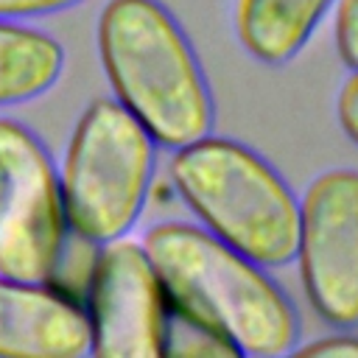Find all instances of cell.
<instances>
[{"label": "cell", "mask_w": 358, "mask_h": 358, "mask_svg": "<svg viewBox=\"0 0 358 358\" xmlns=\"http://www.w3.org/2000/svg\"><path fill=\"white\" fill-rule=\"evenodd\" d=\"M143 249L171 310L201 322L241 355L274 358L296 350V308L266 266L185 221L151 227Z\"/></svg>", "instance_id": "cell-1"}, {"label": "cell", "mask_w": 358, "mask_h": 358, "mask_svg": "<svg viewBox=\"0 0 358 358\" xmlns=\"http://www.w3.org/2000/svg\"><path fill=\"white\" fill-rule=\"evenodd\" d=\"M98 53L115 101L157 145L179 148L213 131L215 103L201 62L159 0H109L98 17Z\"/></svg>", "instance_id": "cell-2"}, {"label": "cell", "mask_w": 358, "mask_h": 358, "mask_svg": "<svg viewBox=\"0 0 358 358\" xmlns=\"http://www.w3.org/2000/svg\"><path fill=\"white\" fill-rule=\"evenodd\" d=\"M171 179L207 232L266 268L294 260L299 199L255 148L204 134L173 148Z\"/></svg>", "instance_id": "cell-3"}, {"label": "cell", "mask_w": 358, "mask_h": 358, "mask_svg": "<svg viewBox=\"0 0 358 358\" xmlns=\"http://www.w3.org/2000/svg\"><path fill=\"white\" fill-rule=\"evenodd\" d=\"M157 168V143L115 98L92 101L59 173L67 229L101 246L123 238L140 218Z\"/></svg>", "instance_id": "cell-4"}, {"label": "cell", "mask_w": 358, "mask_h": 358, "mask_svg": "<svg viewBox=\"0 0 358 358\" xmlns=\"http://www.w3.org/2000/svg\"><path fill=\"white\" fill-rule=\"evenodd\" d=\"M67 232L48 148L28 126L0 117V274L50 280L62 268Z\"/></svg>", "instance_id": "cell-5"}, {"label": "cell", "mask_w": 358, "mask_h": 358, "mask_svg": "<svg viewBox=\"0 0 358 358\" xmlns=\"http://www.w3.org/2000/svg\"><path fill=\"white\" fill-rule=\"evenodd\" d=\"M313 310L333 327H358V171L330 168L299 199L296 255Z\"/></svg>", "instance_id": "cell-6"}, {"label": "cell", "mask_w": 358, "mask_h": 358, "mask_svg": "<svg viewBox=\"0 0 358 358\" xmlns=\"http://www.w3.org/2000/svg\"><path fill=\"white\" fill-rule=\"evenodd\" d=\"M90 352L98 358H157L165 350L168 299L143 243H101L84 302Z\"/></svg>", "instance_id": "cell-7"}, {"label": "cell", "mask_w": 358, "mask_h": 358, "mask_svg": "<svg viewBox=\"0 0 358 358\" xmlns=\"http://www.w3.org/2000/svg\"><path fill=\"white\" fill-rule=\"evenodd\" d=\"M90 352L84 305L48 280L0 274V358H81Z\"/></svg>", "instance_id": "cell-8"}, {"label": "cell", "mask_w": 358, "mask_h": 358, "mask_svg": "<svg viewBox=\"0 0 358 358\" xmlns=\"http://www.w3.org/2000/svg\"><path fill=\"white\" fill-rule=\"evenodd\" d=\"M336 0H241L238 36L263 64L291 62Z\"/></svg>", "instance_id": "cell-9"}, {"label": "cell", "mask_w": 358, "mask_h": 358, "mask_svg": "<svg viewBox=\"0 0 358 358\" xmlns=\"http://www.w3.org/2000/svg\"><path fill=\"white\" fill-rule=\"evenodd\" d=\"M64 70V50L50 34L0 20V106L48 92Z\"/></svg>", "instance_id": "cell-10"}, {"label": "cell", "mask_w": 358, "mask_h": 358, "mask_svg": "<svg viewBox=\"0 0 358 358\" xmlns=\"http://www.w3.org/2000/svg\"><path fill=\"white\" fill-rule=\"evenodd\" d=\"M162 355H241V352L227 338H221L218 333L204 327L201 322L168 308Z\"/></svg>", "instance_id": "cell-11"}, {"label": "cell", "mask_w": 358, "mask_h": 358, "mask_svg": "<svg viewBox=\"0 0 358 358\" xmlns=\"http://www.w3.org/2000/svg\"><path fill=\"white\" fill-rule=\"evenodd\" d=\"M336 45L347 67H358V0H338L336 8Z\"/></svg>", "instance_id": "cell-12"}, {"label": "cell", "mask_w": 358, "mask_h": 358, "mask_svg": "<svg viewBox=\"0 0 358 358\" xmlns=\"http://www.w3.org/2000/svg\"><path fill=\"white\" fill-rule=\"evenodd\" d=\"M336 115H338V123H341L344 134L358 145V67L352 70V76L338 90Z\"/></svg>", "instance_id": "cell-13"}, {"label": "cell", "mask_w": 358, "mask_h": 358, "mask_svg": "<svg viewBox=\"0 0 358 358\" xmlns=\"http://www.w3.org/2000/svg\"><path fill=\"white\" fill-rule=\"evenodd\" d=\"M78 3L84 0H0V20H28V17L73 8Z\"/></svg>", "instance_id": "cell-14"}, {"label": "cell", "mask_w": 358, "mask_h": 358, "mask_svg": "<svg viewBox=\"0 0 358 358\" xmlns=\"http://www.w3.org/2000/svg\"><path fill=\"white\" fill-rule=\"evenodd\" d=\"M299 355H316V358H358V336L338 333V336H324L308 347L296 350Z\"/></svg>", "instance_id": "cell-15"}]
</instances>
